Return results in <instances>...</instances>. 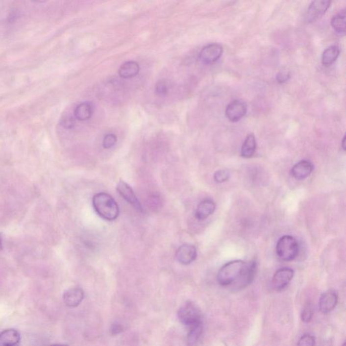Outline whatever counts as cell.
Wrapping results in <instances>:
<instances>
[{
  "label": "cell",
  "mask_w": 346,
  "mask_h": 346,
  "mask_svg": "<svg viewBox=\"0 0 346 346\" xmlns=\"http://www.w3.org/2000/svg\"><path fill=\"white\" fill-rule=\"evenodd\" d=\"M93 206L96 213L104 220L115 221L119 215V207L115 199L106 193H98L93 198Z\"/></svg>",
  "instance_id": "obj_1"
},
{
  "label": "cell",
  "mask_w": 346,
  "mask_h": 346,
  "mask_svg": "<svg viewBox=\"0 0 346 346\" xmlns=\"http://www.w3.org/2000/svg\"><path fill=\"white\" fill-rule=\"evenodd\" d=\"M246 264L243 260H236L222 266L217 274L219 284L222 286H229L235 283L243 272Z\"/></svg>",
  "instance_id": "obj_2"
},
{
  "label": "cell",
  "mask_w": 346,
  "mask_h": 346,
  "mask_svg": "<svg viewBox=\"0 0 346 346\" xmlns=\"http://www.w3.org/2000/svg\"><path fill=\"white\" fill-rule=\"evenodd\" d=\"M277 256L284 261H292L298 255L299 245L295 237L284 235L279 239L276 246Z\"/></svg>",
  "instance_id": "obj_3"
},
{
  "label": "cell",
  "mask_w": 346,
  "mask_h": 346,
  "mask_svg": "<svg viewBox=\"0 0 346 346\" xmlns=\"http://www.w3.org/2000/svg\"><path fill=\"white\" fill-rule=\"evenodd\" d=\"M178 317L182 324L191 327L202 322L201 310L195 303L187 301L178 311Z\"/></svg>",
  "instance_id": "obj_4"
},
{
  "label": "cell",
  "mask_w": 346,
  "mask_h": 346,
  "mask_svg": "<svg viewBox=\"0 0 346 346\" xmlns=\"http://www.w3.org/2000/svg\"><path fill=\"white\" fill-rule=\"evenodd\" d=\"M257 263L255 260L246 263L245 268L239 279L235 281L234 288L236 290H242L250 285L254 281L257 272Z\"/></svg>",
  "instance_id": "obj_5"
},
{
  "label": "cell",
  "mask_w": 346,
  "mask_h": 346,
  "mask_svg": "<svg viewBox=\"0 0 346 346\" xmlns=\"http://www.w3.org/2000/svg\"><path fill=\"white\" fill-rule=\"evenodd\" d=\"M222 52H223V49L220 44H209L205 46L199 52V61L206 64L215 63L222 56Z\"/></svg>",
  "instance_id": "obj_6"
},
{
  "label": "cell",
  "mask_w": 346,
  "mask_h": 346,
  "mask_svg": "<svg viewBox=\"0 0 346 346\" xmlns=\"http://www.w3.org/2000/svg\"><path fill=\"white\" fill-rule=\"evenodd\" d=\"M331 5V1L317 0L312 1L308 7L306 18L308 23H313L322 17Z\"/></svg>",
  "instance_id": "obj_7"
},
{
  "label": "cell",
  "mask_w": 346,
  "mask_h": 346,
  "mask_svg": "<svg viewBox=\"0 0 346 346\" xmlns=\"http://www.w3.org/2000/svg\"><path fill=\"white\" fill-rule=\"evenodd\" d=\"M293 269L284 267L279 269L272 277V284L276 290L281 291L286 288L293 279Z\"/></svg>",
  "instance_id": "obj_8"
},
{
  "label": "cell",
  "mask_w": 346,
  "mask_h": 346,
  "mask_svg": "<svg viewBox=\"0 0 346 346\" xmlns=\"http://www.w3.org/2000/svg\"><path fill=\"white\" fill-rule=\"evenodd\" d=\"M117 192L121 196L125 199L127 202L132 205L135 209L139 212H142L143 208L141 205L140 201H139L134 192L132 190L131 187L123 181H120L118 183L117 186Z\"/></svg>",
  "instance_id": "obj_9"
},
{
  "label": "cell",
  "mask_w": 346,
  "mask_h": 346,
  "mask_svg": "<svg viewBox=\"0 0 346 346\" xmlns=\"http://www.w3.org/2000/svg\"><path fill=\"white\" fill-rule=\"evenodd\" d=\"M247 112L246 103L241 100H234L226 107L225 115L231 122L235 123L240 121Z\"/></svg>",
  "instance_id": "obj_10"
},
{
  "label": "cell",
  "mask_w": 346,
  "mask_h": 346,
  "mask_svg": "<svg viewBox=\"0 0 346 346\" xmlns=\"http://www.w3.org/2000/svg\"><path fill=\"white\" fill-rule=\"evenodd\" d=\"M175 256L177 261L182 265H190L197 258V249L192 244H184L176 250Z\"/></svg>",
  "instance_id": "obj_11"
},
{
  "label": "cell",
  "mask_w": 346,
  "mask_h": 346,
  "mask_svg": "<svg viewBox=\"0 0 346 346\" xmlns=\"http://www.w3.org/2000/svg\"><path fill=\"white\" fill-rule=\"evenodd\" d=\"M338 294L334 290H329L324 292L321 296L319 300V309L321 313L327 314L331 313L334 310L335 306L338 304Z\"/></svg>",
  "instance_id": "obj_12"
},
{
  "label": "cell",
  "mask_w": 346,
  "mask_h": 346,
  "mask_svg": "<svg viewBox=\"0 0 346 346\" xmlns=\"http://www.w3.org/2000/svg\"><path fill=\"white\" fill-rule=\"evenodd\" d=\"M313 164L308 160H301L292 167L291 174L297 180H303L307 178L313 172Z\"/></svg>",
  "instance_id": "obj_13"
},
{
  "label": "cell",
  "mask_w": 346,
  "mask_h": 346,
  "mask_svg": "<svg viewBox=\"0 0 346 346\" xmlns=\"http://www.w3.org/2000/svg\"><path fill=\"white\" fill-rule=\"evenodd\" d=\"M84 298V292L79 288H71L63 294L64 302L67 306L74 308L81 304Z\"/></svg>",
  "instance_id": "obj_14"
},
{
  "label": "cell",
  "mask_w": 346,
  "mask_h": 346,
  "mask_svg": "<svg viewBox=\"0 0 346 346\" xmlns=\"http://www.w3.org/2000/svg\"><path fill=\"white\" fill-rule=\"evenodd\" d=\"M21 335L14 329L4 330L0 333V346H20Z\"/></svg>",
  "instance_id": "obj_15"
},
{
  "label": "cell",
  "mask_w": 346,
  "mask_h": 346,
  "mask_svg": "<svg viewBox=\"0 0 346 346\" xmlns=\"http://www.w3.org/2000/svg\"><path fill=\"white\" fill-rule=\"evenodd\" d=\"M216 208L215 203L211 199L201 201L196 210L195 217L198 221H204L212 215Z\"/></svg>",
  "instance_id": "obj_16"
},
{
  "label": "cell",
  "mask_w": 346,
  "mask_h": 346,
  "mask_svg": "<svg viewBox=\"0 0 346 346\" xmlns=\"http://www.w3.org/2000/svg\"><path fill=\"white\" fill-rule=\"evenodd\" d=\"M140 71V67L137 62L128 61L121 66L119 74L123 78H131L136 76Z\"/></svg>",
  "instance_id": "obj_17"
},
{
  "label": "cell",
  "mask_w": 346,
  "mask_h": 346,
  "mask_svg": "<svg viewBox=\"0 0 346 346\" xmlns=\"http://www.w3.org/2000/svg\"><path fill=\"white\" fill-rule=\"evenodd\" d=\"M94 113V107L90 102H83L78 104L74 110V117L80 121L89 120Z\"/></svg>",
  "instance_id": "obj_18"
},
{
  "label": "cell",
  "mask_w": 346,
  "mask_h": 346,
  "mask_svg": "<svg viewBox=\"0 0 346 346\" xmlns=\"http://www.w3.org/2000/svg\"><path fill=\"white\" fill-rule=\"evenodd\" d=\"M190 328V332L187 335V346H196L198 343L203 334V330H204L203 322L196 324Z\"/></svg>",
  "instance_id": "obj_19"
},
{
  "label": "cell",
  "mask_w": 346,
  "mask_h": 346,
  "mask_svg": "<svg viewBox=\"0 0 346 346\" xmlns=\"http://www.w3.org/2000/svg\"><path fill=\"white\" fill-rule=\"evenodd\" d=\"M256 149V138L253 134L247 135L242 145L241 155L245 158H251Z\"/></svg>",
  "instance_id": "obj_20"
},
{
  "label": "cell",
  "mask_w": 346,
  "mask_h": 346,
  "mask_svg": "<svg viewBox=\"0 0 346 346\" xmlns=\"http://www.w3.org/2000/svg\"><path fill=\"white\" fill-rule=\"evenodd\" d=\"M340 48L337 46H331L327 48L322 53V64L325 67L332 65L340 55Z\"/></svg>",
  "instance_id": "obj_21"
},
{
  "label": "cell",
  "mask_w": 346,
  "mask_h": 346,
  "mask_svg": "<svg viewBox=\"0 0 346 346\" xmlns=\"http://www.w3.org/2000/svg\"><path fill=\"white\" fill-rule=\"evenodd\" d=\"M346 10H344L335 15L331 20L333 29L340 35H344L346 33Z\"/></svg>",
  "instance_id": "obj_22"
},
{
  "label": "cell",
  "mask_w": 346,
  "mask_h": 346,
  "mask_svg": "<svg viewBox=\"0 0 346 346\" xmlns=\"http://www.w3.org/2000/svg\"><path fill=\"white\" fill-rule=\"evenodd\" d=\"M314 310L311 303H307L305 305L301 313V319L305 323H308L313 319Z\"/></svg>",
  "instance_id": "obj_23"
},
{
  "label": "cell",
  "mask_w": 346,
  "mask_h": 346,
  "mask_svg": "<svg viewBox=\"0 0 346 346\" xmlns=\"http://www.w3.org/2000/svg\"><path fill=\"white\" fill-rule=\"evenodd\" d=\"M155 92L159 96L167 95L169 92V84L167 80L161 79L157 82Z\"/></svg>",
  "instance_id": "obj_24"
},
{
  "label": "cell",
  "mask_w": 346,
  "mask_h": 346,
  "mask_svg": "<svg viewBox=\"0 0 346 346\" xmlns=\"http://www.w3.org/2000/svg\"><path fill=\"white\" fill-rule=\"evenodd\" d=\"M230 173L227 170H219L215 172L214 174V179L218 183H224L229 180Z\"/></svg>",
  "instance_id": "obj_25"
},
{
  "label": "cell",
  "mask_w": 346,
  "mask_h": 346,
  "mask_svg": "<svg viewBox=\"0 0 346 346\" xmlns=\"http://www.w3.org/2000/svg\"><path fill=\"white\" fill-rule=\"evenodd\" d=\"M117 137L115 134L109 133L103 137L102 145L105 149H110L117 144Z\"/></svg>",
  "instance_id": "obj_26"
},
{
  "label": "cell",
  "mask_w": 346,
  "mask_h": 346,
  "mask_svg": "<svg viewBox=\"0 0 346 346\" xmlns=\"http://www.w3.org/2000/svg\"><path fill=\"white\" fill-rule=\"evenodd\" d=\"M315 337L310 334L302 335L297 342V346H315Z\"/></svg>",
  "instance_id": "obj_27"
},
{
  "label": "cell",
  "mask_w": 346,
  "mask_h": 346,
  "mask_svg": "<svg viewBox=\"0 0 346 346\" xmlns=\"http://www.w3.org/2000/svg\"><path fill=\"white\" fill-rule=\"evenodd\" d=\"M61 125L66 129H71L75 125V120L72 117H65L62 119Z\"/></svg>",
  "instance_id": "obj_28"
},
{
  "label": "cell",
  "mask_w": 346,
  "mask_h": 346,
  "mask_svg": "<svg viewBox=\"0 0 346 346\" xmlns=\"http://www.w3.org/2000/svg\"><path fill=\"white\" fill-rule=\"evenodd\" d=\"M290 75L288 73L286 72H280L279 74L276 75V80L280 83H285V82L288 81L289 78H290Z\"/></svg>",
  "instance_id": "obj_29"
},
{
  "label": "cell",
  "mask_w": 346,
  "mask_h": 346,
  "mask_svg": "<svg viewBox=\"0 0 346 346\" xmlns=\"http://www.w3.org/2000/svg\"><path fill=\"white\" fill-rule=\"evenodd\" d=\"M123 331V326L117 323L112 324L111 328H110V333L113 335L119 334V333L122 332Z\"/></svg>",
  "instance_id": "obj_30"
},
{
  "label": "cell",
  "mask_w": 346,
  "mask_h": 346,
  "mask_svg": "<svg viewBox=\"0 0 346 346\" xmlns=\"http://www.w3.org/2000/svg\"><path fill=\"white\" fill-rule=\"evenodd\" d=\"M321 346H333V342L331 340L324 341Z\"/></svg>",
  "instance_id": "obj_31"
},
{
  "label": "cell",
  "mask_w": 346,
  "mask_h": 346,
  "mask_svg": "<svg viewBox=\"0 0 346 346\" xmlns=\"http://www.w3.org/2000/svg\"><path fill=\"white\" fill-rule=\"evenodd\" d=\"M3 245H2V235L0 233V251L2 250Z\"/></svg>",
  "instance_id": "obj_32"
},
{
  "label": "cell",
  "mask_w": 346,
  "mask_h": 346,
  "mask_svg": "<svg viewBox=\"0 0 346 346\" xmlns=\"http://www.w3.org/2000/svg\"><path fill=\"white\" fill-rule=\"evenodd\" d=\"M346 136L344 137L343 140H342V148L344 151L346 150Z\"/></svg>",
  "instance_id": "obj_33"
},
{
  "label": "cell",
  "mask_w": 346,
  "mask_h": 346,
  "mask_svg": "<svg viewBox=\"0 0 346 346\" xmlns=\"http://www.w3.org/2000/svg\"><path fill=\"white\" fill-rule=\"evenodd\" d=\"M50 346H69L68 345H64V344H53Z\"/></svg>",
  "instance_id": "obj_34"
},
{
  "label": "cell",
  "mask_w": 346,
  "mask_h": 346,
  "mask_svg": "<svg viewBox=\"0 0 346 346\" xmlns=\"http://www.w3.org/2000/svg\"><path fill=\"white\" fill-rule=\"evenodd\" d=\"M342 346H346V342H344V343L343 345H342Z\"/></svg>",
  "instance_id": "obj_35"
}]
</instances>
